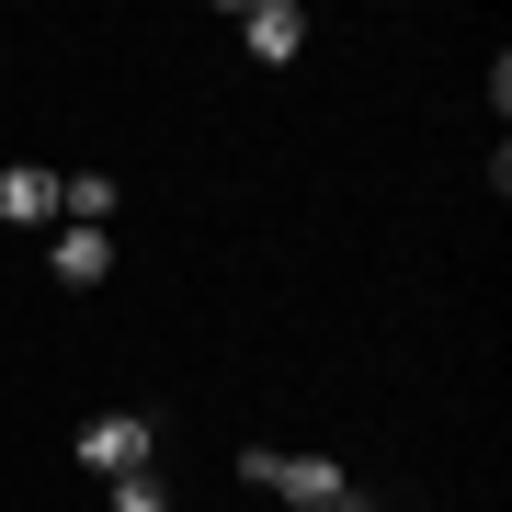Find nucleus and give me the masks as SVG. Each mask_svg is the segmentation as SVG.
Segmentation results:
<instances>
[{"label":"nucleus","instance_id":"3","mask_svg":"<svg viewBox=\"0 0 512 512\" xmlns=\"http://www.w3.org/2000/svg\"><path fill=\"white\" fill-rule=\"evenodd\" d=\"M239 46H251L262 69H285V57L308 46V12H296V0H251V12H239Z\"/></svg>","mask_w":512,"mask_h":512},{"label":"nucleus","instance_id":"6","mask_svg":"<svg viewBox=\"0 0 512 512\" xmlns=\"http://www.w3.org/2000/svg\"><path fill=\"white\" fill-rule=\"evenodd\" d=\"M57 217H69V228H103L114 217V183H103V171H69V183H57Z\"/></svg>","mask_w":512,"mask_h":512},{"label":"nucleus","instance_id":"1","mask_svg":"<svg viewBox=\"0 0 512 512\" xmlns=\"http://www.w3.org/2000/svg\"><path fill=\"white\" fill-rule=\"evenodd\" d=\"M148 456H160V433H148L137 410H103V421H80V467H92V478H137Z\"/></svg>","mask_w":512,"mask_h":512},{"label":"nucleus","instance_id":"8","mask_svg":"<svg viewBox=\"0 0 512 512\" xmlns=\"http://www.w3.org/2000/svg\"><path fill=\"white\" fill-rule=\"evenodd\" d=\"M342 512H376V501H365V490H353V501H342Z\"/></svg>","mask_w":512,"mask_h":512},{"label":"nucleus","instance_id":"2","mask_svg":"<svg viewBox=\"0 0 512 512\" xmlns=\"http://www.w3.org/2000/svg\"><path fill=\"white\" fill-rule=\"evenodd\" d=\"M274 501H296V512H342V501H353V467H342V456H274Z\"/></svg>","mask_w":512,"mask_h":512},{"label":"nucleus","instance_id":"7","mask_svg":"<svg viewBox=\"0 0 512 512\" xmlns=\"http://www.w3.org/2000/svg\"><path fill=\"white\" fill-rule=\"evenodd\" d=\"M114 512H171V490H160V467H137V478H114Z\"/></svg>","mask_w":512,"mask_h":512},{"label":"nucleus","instance_id":"5","mask_svg":"<svg viewBox=\"0 0 512 512\" xmlns=\"http://www.w3.org/2000/svg\"><path fill=\"white\" fill-rule=\"evenodd\" d=\"M0 217H12V228H46V217H57V171L12 160V171H0Z\"/></svg>","mask_w":512,"mask_h":512},{"label":"nucleus","instance_id":"4","mask_svg":"<svg viewBox=\"0 0 512 512\" xmlns=\"http://www.w3.org/2000/svg\"><path fill=\"white\" fill-rule=\"evenodd\" d=\"M46 262H57V285H103L114 274V228H57Z\"/></svg>","mask_w":512,"mask_h":512}]
</instances>
